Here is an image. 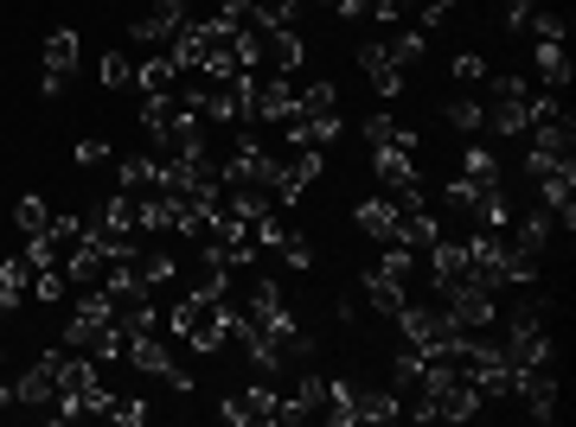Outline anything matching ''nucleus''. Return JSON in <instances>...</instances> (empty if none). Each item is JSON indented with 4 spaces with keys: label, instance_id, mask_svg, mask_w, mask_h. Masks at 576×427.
<instances>
[{
    "label": "nucleus",
    "instance_id": "1",
    "mask_svg": "<svg viewBox=\"0 0 576 427\" xmlns=\"http://www.w3.org/2000/svg\"><path fill=\"white\" fill-rule=\"evenodd\" d=\"M410 422H474L481 415V390L461 377L455 357H422V377L410 390Z\"/></svg>",
    "mask_w": 576,
    "mask_h": 427
},
{
    "label": "nucleus",
    "instance_id": "2",
    "mask_svg": "<svg viewBox=\"0 0 576 427\" xmlns=\"http://www.w3.org/2000/svg\"><path fill=\"white\" fill-rule=\"evenodd\" d=\"M173 332H180L199 357H218L230 345V300H199V293H187V300L173 307Z\"/></svg>",
    "mask_w": 576,
    "mask_h": 427
},
{
    "label": "nucleus",
    "instance_id": "3",
    "mask_svg": "<svg viewBox=\"0 0 576 427\" xmlns=\"http://www.w3.org/2000/svg\"><path fill=\"white\" fill-rule=\"evenodd\" d=\"M526 178H532L538 205L564 223V236L576 230V160H551V153H526Z\"/></svg>",
    "mask_w": 576,
    "mask_h": 427
},
{
    "label": "nucleus",
    "instance_id": "4",
    "mask_svg": "<svg viewBox=\"0 0 576 427\" xmlns=\"http://www.w3.org/2000/svg\"><path fill=\"white\" fill-rule=\"evenodd\" d=\"M397 332H404V345L422 357H449L455 351V338L467 332V325L449 313V307H417V300H404L397 307Z\"/></svg>",
    "mask_w": 576,
    "mask_h": 427
},
{
    "label": "nucleus",
    "instance_id": "5",
    "mask_svg": "<svg viewBox=\"0 0 576 427\" xmlns=\"http://www.w3.org/2000/svg\"><path fill=\"white\" fill-rule=\"evenodd\" d=\"M122 357H128L135 370L160 377V383H167L173 395H192V390H199V377H192L187 363H180V357L160 345V332H154V325H128V345H122Z\"/></svg>",
    "mask_w": 576,
    "mask_h": 427
},
{
    "label": "nucleus",
    "instance_id": "6",
    "mask_svg": "<svg viewBox=\"0 0 576 427\" xmlns=\"http://www.w3.org/2000/svg\"><path fill=\"white\" fill-rule=\"evenodd\" d=\"M110 320H115V300L103 293V287H83L71 325H65V351H97L103 332H110Z\"/></svg>",
    "mask_w": 576,
    "mask_h": 427
},
{
    "label": "nucleus",
    "instance_id": "7",
    "mask_svg": "<svg viewBox=\"0 0 576 427\" xmlns=\"http://www.w3.org/2000/svg\"><path fill=\"white\" fill-rule=\"evenodd\" d=\"M289 115H302V96H295V83L275 71H250V122H289Z\"/></svg>",
    "mask_w": 576,
    "mask_h": 427
},
{
    "label": "nucleus",
    "instance_id": "8",
    "mask_svg": "<svg viewBox=\"0 0 576 427\" xmlns=\"http://www.w3.org/2000/svg\"><path fill=\"white\" fill-rule=\"evenodd\" d=\"M77 58H83V45H77L71 26H58V33L45 38V77H38V90H45V103H58L65 90H71L77 77Z\"/></svg>",
    "mask_w": 576,
    "mask_h": 427
},
{
    "label": "nucleus",
    "instance_id": "9",
    "mask_svg": "<svg viewBox=\"0 0 576 427\" xmlns=\"http://www.w3.org/2000/svg\"><path fill=\"white\" fill-rule=\"evenodd\" d=\"M307 58V45L295 26H269V33H257V65L250 71H275V77H295Z\"/></svg>",
    "mask_w": 576,
    "mask_h": 427
},
{
    "label": "nucleus",
    "instance_id": "10",
    "mask_svg": "<svg viewBox=\"0 0 576 427\" xmlns=\"http://www.w3.org/2000/svg\"><path fill=\"white\" fill-rule=\"evenodd\" d=\"M372 173H379L384 198H397V205H429L422 198V173L410 153H372Z\"/></svg>",
    "mask_w": 576,
    "mask_h": 427
},
{
    "label": "nucleus",
    "instance_id": "11",
    "mask_svg": "<svg viewBox=\"0 0 576 427\" xmlns=\"http://www.w3.org/2000/svg\"><path fill=\"white\" fill-rule=\"evenodd\" d=\"M187 20H192V13H187V0H154V13H142V20L128 26V38H135V45H154V51H160V45L180 33Z\"/></svg>",
    "mask_w": 576,
    "mask_h": 427
},
{
    "label": "nucleus",
    "instance_id": "12",
    "mask_svg": "<svg viewBox=\"0 0 576 427\" xmlns=\"http://www.w3.org/2000/svg\"><path fill=\"white\" fill-rule=\"evenodd\" d=\"M275 402H282V395L269 390V377H257V383H250V390H244V395H225V408H218V415H225L230 427L275 422Z\"/></svg>",
    "mask_w": 576,
    "mask_h": 427
},
{
    "label": "nucleus",
    "instance_id": "13",
    "mask_svg": "<svg viewBox=\"0 0 576 427\" xmlns=\"http://www.w3.org/2000/svg\"><path fill=\"white\" fill-rule=\"evenodd\" d=\"M359 71L372 77V90H379V96H397V90H404V65H397V58H391V45H384V38H365V45H359Z\"/></svg>",
    "mask_w": 576,
    "mask_h": 427
},
{
    "label": "nucleus",
    "instance_id": "14",
    "mask_svg": "<svg viewBox=\"0 0 576 427\" xmlns=\"http://www.w3.org/2000/svg\"><path fill=\"white\" fill-rule=\"evenodd\" d=\"M115 192L135 198V205L154 198V192H160V153H128V160L115 166Z\"/></svg>",
    "mask_w": 576,
    "mask_h": 427
},
{
    "label": "nucleus",
    "instance_id": "15",
    "mask_svg": "<svg viewBox=\"0 0 576 427\" xmlns=\"http://www.w3.org/2000/svg\"><path fill=\"white\" fill-rule=\"evenodd\" d=\"M506 230H512V236H506L512 250H526V255H538V262H544V250H551V236H557V217L544 211V205H532V211L519 217V223H506Z\"/></svg>",
    "mask_w": 576,
    "mask_h": 427
},
{
    "label": "nucleus",
    "instance_id": "16",
    "mask_svg": "<svg viewBox=\"0 0 576 427\" xmlns=\"http://www.w3.org/2000/svg\"><path fill=\"white\" fill-rule=\"evenodd\" d=\"M359 300L379 313V320H397V307L410 300V281H397V275H384V268H372L365 281H359Z\"/></svg>",
    "mask_w": 576,
    "mask_h": 427
},
{
    "label": "nucleus",
    "instance_id": "17",
    "mask_svg": "<svg viewBox=\"0 0 576 427\" xmlns=\"http://www.w3.org/2000/svg\"><path fill=\"white\" fill-rule=\"evenodd\" d=\"M13 395L26 402V408H45L52 395H58V351H45V357H33V370L13 383Z\"/></svg>",
    "mask_w": 576,
    "mask_h": 427
},
{
    "label": "nucleus",
    "instance_id": "18",
    "mask_svg": "<svg viewBox=\"0 0 576 427\" xmlns=\"http://www.w3.org/2000/svg\"><path fill=\"white\" fill-rule=\"evenodd\" d=\"M365 147L372 153H417V128L397 122V115H372L365 122Z\"/></svg>",
    "mask_w": 576,
    "mask_h": 427
},
{
    "label": "nucleus",
    "instance_id": "19",
    "mask_svg": "<svg viewBox=\"0 0 576 427\" xmlns=\"http://www.w3.org/2000/svg\"><path fill=\"white\" fill-rule=\"evenodd\" d=\"M532 71H538V90H571V58H564V45H551V38H532Z\"/></svg>",
    "mask_w": 576,
    "mask_h": 427
},
{
    "label": "nucleus",
    "instance_id": "20",
    "mask_svg": "<svg viewBox=\"0 0 576 427\" xmlns=\"http://www.w3.org/2000/svg\"><path fill=\"white\" fill-rule=\"evenodd\" d=\"M487 128L506 135V141H526V128H532V96H499V103H487Z\"/></svg>",
    "mask_w": 576,
    "mask_h": 427
},
{
    "label": "nucleus",
    "instance_id": "21",
    "mask_svg": "<svg viewBox=\"0 0 576 427\" xmlns=\"http://www.w3.org/2000/svg\"><path fill=\"white\" fill-rule=\"evenodd\" d=\"M33 262H26V255H7V262H0V313H13V307H20V300H33Z\"/></svg>",
    "mask_w": 576,
    "mask_h": 427
},
{
    "label": "nucleus",
    "instance_id": "22",
    "mask_svg": "<svg viewBox=\"0 0 576 427\" xmlns=\"http://www.w3.org/2000/svg\"><path fill=\"white\" fill-rule=\"evenodd\" d=\"M135 90H142V96H180V71H173V58L154 51L148 65H135Z\"/></svg>",
    "mask_w": 576,
    "mask_h": 427
},
{
    "label": "nucleus",
    "instance_id": "23",
    "mask_svg": "<svg viewBox=\"0 0 576 427\" xmlns=\"http://www.w3.org/2000/svg\"><path fill=\"white\" fill-rule=\"evenodd\" d=\"M359 230H365V236H372V243H391V230H397V198H365V205H359Z\"/></svg>",
    "mask_w": 576,
    "mask_h": 427
},
{
    "label": "nucleus",
    "instance_id": "24",
    "mask_svg": "<svg viewBox=\"0 0 576 427\" xmlns=\"http://www.w3.org/2000/svg\"><path fill=\"white\" fill-rule=\"evenodd\" d=\"M461 178H467V185H499L506 173H499L494 147H481V141H474V147H461Z\"/></svg>",
    "mask_w": 576,
    "mask_h": 427
},
{
    "label": "nucleus",
    "instance_id": "25",
    "mask_svg": "<svg viewBox=\"0 0 576 427\" xmlns=\"http://www.w3.org/2000/svg\"><path fill=\"white\" fill-rule=\"evenodd\" d=\"M13 223H20V236H45V230H52V205H45L38 192H20V205H13Z\"/></svg>",
    "mask_w": 576,
    "mask_h": 427
},
{
    "label": "nucleus",
    "instance_id": "26",
    "mask_svg": "<svg viewBox=\"0 0 576 427\" xmlns=\"http://www.w3.org/2000/svg\"><path fill=\"white\" fill-rule=\"evenodd\" d=\"M397 415H404L397 390H359V422H397Z\"/></svg>",
    "mask_w": 576,
    "mask_h": 427
},
{
    "label": "nucleus",
    "instance_id": "27",
    "mask_svg": "<svg viewBox=\"0 0 576 427\" xmlns=\"http://www.w3.org/2000/svg\"><path fill=\"white\" fill-rule=\"evenodd\" d=\"M295 13H302V0H250L257 33H269V26H295Z\"/></svg>",
    "mask_w": 576,
    "mask_h": 427
},
{
    "label": "nucleus",
    "instance_id": "28",
    "mask_svg": "<svg viewBox=\"0 0 576 427\" xmlns=\"http://www.w3.org/2000/svg\"><path fill=\"white\" fill-rule=\"evenodd\" d=\"M302 96V115H334L340 108V90H334V77H314L307 90H295Z\"/></svg>",
    "mask_w": 576,
    "mask_h": 427
},
{
    "label": "nucleus",
    "instance_id": "29",
    "mask_svg": "<svg viewBox=\"0 0 576 427\" xmlns=\"http://www.w3.org/2000/svg\"><path fill=\"white\" fill-rule=\"evenodd\" d=\"M384 45H391V58H397L404 71H417V65H422V45H429V33H417V26H404V33H391Z\"/></svg>",
    "mask_w": 576,
    "mask_h": 427
},
{
    "label": "nucleus",
    "instance_id": "30",
    "mask_svg": "<svg viewBox=\"0 0 576 427\" xmlns=\"http://www.w3.org/2000/svg\"><path fill=\"white\" fill-rule=\"evenodd\" d=\"M442 115H449V128H461V135H481L487 128V103H474V96H455Z\"/></svg>",
    "mask_w": 576,
    "mask_h": 427
},
{
    "label": "nucleus",
    "instance_id": "31",
    "mask_svg": "<svg viewBox=\"0 0 576 427\" xmlns=\"http://www.w3.org/2000/svg\"><path fill=\"white\" fill-rule=\"evenodd\" d=\"M461 13V0H417V33H442Z\"/></svg>",
    "mask_w": 576,
    "mask_h": 427
},
{
    "label": "nucleus",
    "instance_id": "32",
    "mask_svg": "<svg viewBox=\"0 0 576 427\" xmlns=\"http://www.w3.org/2000/svg\"><path fill=\"white\" fill-rule=\"evenodd\" d=\"M526 26H532V38H551V45H564V38H571V20H564L557 7H538Z\"/></svg>",
    "mask_w": 576,
    "mask_h": 427
},
{
    "label": "nucleus",
    "instance_id": "33",
    "mask_svg": "<svg viewBox=\"0 0 576 427\" xmlns=\"http://www.w3.org/2000/svg\"><path fill=\"white\" fill-rule=\"evenodd\" d=\"M417 377H422V351H410V345H404V351H397V363H391V390L410 395V390H417Z\"/></svg>",
    "mask_w": 576,
    "mask_h": 427
},
{
    "label": "nucleus",
    "instance_id": "34",
    "mask_svg": "<svg viewBox=\"0 0 576 427\" xmlns=\"http://www.w3.org/2000/svg\"><path fill=\"white\" fill-rule=\"evenodd\" d=\"M135 268H142V281H148V287H167L173 275H180V262H173V255H148V250L135 255Z\"/></svg>",
    "mask_w": 576,
    "mask_h": 427
},
{
    "label": "nucleus",
    "instance_id": "35",
    "mask_svg": "<svg viewBox=\"0 0 576 427\" xmlns=\"http://www.w3.org/2000/svg\"><path fill=\"white\" fill-rule=\"evenodd\" d=\"M65 287H71V281H65V268H38V275H33V300H38V307H58V300H65Z\"/></svg>",
    "mask_w": 576,
    "mask_h": 427
},
{
    "label": "nucleus",
    "instance_id": "36",
    "mask_svg": "<svg viewBox=\"0 0 576 427\" xmlns=\"http://www.w3.org/2000/svg\"><path fill=\"white\" fill-rule=\"evenodd\" d=\"M103 90H135V65H128V51H103Z\"/></svg>",
    "mask_w": 576,
    "mask_h": 427
},
{
    "label": "nucleus",
    "instance_id": "37",
    "mask_svg": "<svg viewBox=\"0 0 576 427\" xmlns=\"http://www.w3.org/2000/svg\"><path fill=\"white\" fill-rule=\"evenodd\" d=\"M282 268H295V275H307V268H314V243H307V236H282Z\"/></svg>",
    "mask_w": 576,
    "mask_h": 427
},
{
    "label": "nucleus",
    "instance_id": "38",
    "mask_svg": "<svg viewBox=\"0 0 576 427\" xmlns=\"http://www.w3.org/2000/svg\"><path fill=\"white\" fill-rule=\"evenodd\" d=\"M110 422H122V427H142V422H148V402H142V395H115Z\"/></svg>",
    "mask_w": 576,
    "mask_h": 427
},
{
    "label": "nucleus",
    "instance_id": "39",
    "mask_svg": "<svg viewBox=\"0 0 576 427\" xmlns=\"http://www.w3.org/2000/svg\"><path fill=\"white\" fill-rule=\"evenodd\" d=\"M218 20L237 26V33H250V26H257V20H250V0H218Z\"/></svg>",
    "mask_w": 576,
    "mask_h": 427
},
{
    "label": "nucleus",
    "instance_id": "40",
    "mask_svg": "<svg viewBox=\"0 0 576 427\" xmlns=\"http://www.w3.org/2000/svg\"><path fill=\"white\" fill-rule=\"evenodd\" d=\"M455 83H487V65L474 51H455Z\"/></svg>",
    "mask_w": 576,
    "mask_h": 427
},
{
    "label": "nucleus",
    "instance_id": "41",
    "mask_svg": "<svg viewBox=\"0 0 576 427\" xmlns=\"http://www.w3.org/2000/svg\"><path fill=\"white\" fill-rule=\"evenodd\" d=\"M71 160H77V166H103V160H110V147H103V141H77Z\"/></svg>",
    "mask_w": 576,
    "mask_h": 427
},
{
    "label": "nucleus",
    "instance_id": "42",
    "mask_svg": "<svg viewBox=\"0 0 576 427\" xmlns=\"http://www.w3.org/2000/svg\"><path fill=\"white\" fill-rule=\"evenodd\" d=\"M532 13H538V0H506V26H512V33H519Z\"/></svg>",
    "mask_w": 576,
    "mask_h": 427
},
{
    "label": "nucleus",
    "instance_id": "43",
    "mask_svg": "<svg viewBox=\"0 0 576 427\" xmlns=\"http://www.w3.org/2000/svg\"><path fill=\"white\" fill-rule=\"evenodd\" d=\"M13 402H20V395H13V383H0V408H13Z\"/></svg>",
    "mask_w": 576,
    "mask_h": 427
},
{
    "label": "nucleus",
    "instance_id": "44",
    "mask_svg": "<svg viewBox=\"0 0 576 427\" xmlns=\"http://www.w3.org/2000/svg\"><path fill=\"white\" fill-rule=\"evenodd\" d=\"M327 7H334V0H327Z\"/></svg>",
    "mask_w": 576,
    "mask_h": 427
}]
</instances>
